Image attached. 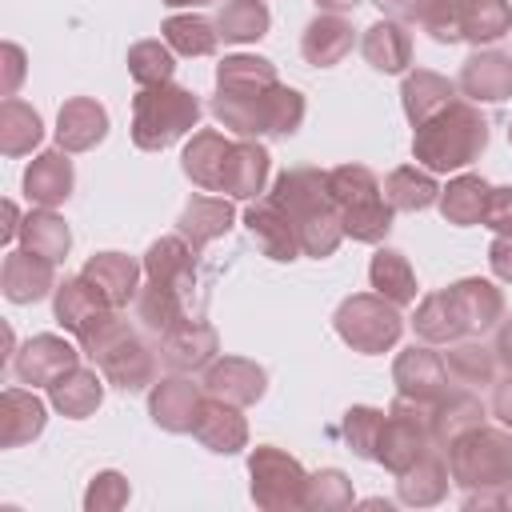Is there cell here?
I'll list each match as a JSON object with an SVG mask.
<instances>
[{
  "label": "cell",
  "instance_id": "obj_1",
  "mask_svg": "<svg viewBox=\"0 0 512 512\" xmlns=\"http://www.w3.org/2000/svg\"><path fill=\"white\" fill-rule=\"evenodd\" d=\"M268 196L292 216L304 256L324 260V256H332L340 248L344 224H340V212H336V204L328 196V172L324 168H312V164L284 168Z\"/></svg>",
  "mask_w": 512,
  "mask_h": 512
},
{
  "label": "cell",
  "instance_id": "obj_2",
  "mask_svg": "<svg viewBox=\"0 0 512 512\" xmlns=\"http://www.w3.org/2000/svg\"><path fill=\"white\" fill-rule=\"evenodd\" d=\"M488 148V116L472 100H452L412 132V156L428 172H460Z\"/></svg>",
  "mask_w": 512,
  "mask_h": 512
},
{
  "label": "cell",
  "instance_id": "obj_3",
  "mask_svg": "<svg viewBox=\"0 0 512 512\" xmlns=\"http://www.w3.org/2000/svg\"><path fill=\"white\" fill-rule=\"evenodd\" d=\"M84 356L104 372V380L120 392H144L156 384V348L112 308L104 320L92 324L88 336L76 340Z\"/></svg>",
  "mask_w": 512,
  "mask_h": 512
},
{
  "label": "cell",
  "instance_id": "obj_4",
  "mask_svg": "<svg viewBox=\"0 0 512 512\" xmlns=\"http://www.w3.org/2000/svg\"><path fill=\"white\" fill-rule=\"evenodd\" d=\"M200 96L184 84H156L132 96V144L140 152H164L200 124Z\"/></svg>",
  "mask_w": 512,
  "mask_h": 512
},
{
  "label": "cell",
  "instance_id": "obj_5",
  "mask_svg": "<svg viewBox=\"0 0 512 512\" xmlns=\"http://www.w3.org/2000/svg\"><path fill=\"white\" fill-rule=\"evenodd\" d=\"M328 196L340 212L344 236L360 244H380L392 232L396 208L384 200V184L364 164H340L328 172Z\"/></svg>",
  "mask_w": 512,
  "mask_h": 512
},
{
  "label": "cell",
  "instance_id": "obj_6",
  "mask_svg": "<svg viewBox=\"0 0 512 512\" xmlns=\"http://www.w3.org/2000/svg\"><path fill=\"white\" fill-rule=\"evenodd\" d=\"M448 472L460 492H500L512 484V432L476 424L456 436L448 448Z\"/></svg>",
  "mask_w": 512,
  "mask_h": 512
},
{
  "label": "cell",
  "instance_id": "obj_7",
  "mask_svg": "<svg viewBox=\"0 0 512 512\" xmlns=\"http://www.w3.org/2000/svg\"><path fill=\"white\" fill-rule=\"evenodd\" d=\"M208 108L224 128H232L236 136H248V140H256V136H292L304 124V112H308L304 92H296L288 84H276L264 96H224V92H216Z\"/></svg>",
  "mask_w": 512,
  "mask_h": 512
},
{
  "label": "cell",
  "instance_id": "obj_8",
  "mask_svg": "<svg viewBox=\"0 0 512 512\" xmlns=\"http://www.w3.org/2000/svg\"><path fill=\"white\" fill-rule=\"evenodd\" d=\"M424 32L436 44H496L512 32V4L508 0H428L420 16Z\"/></svg>",
  "mask_w": 512,
  "mask_h": 512
},
{
  "label": "cell",
  "instance_id": "obj_9",
  "mask_svg": "<svg viewBox=\"0 0 512 512\" xmlns=\"http://www.w3.org/2000/svg\"><path fill=\"white\" fill-rule=\"evenodd\" d=\"M332 328L352 352L380 356V352L396 348V340L404 332V316H400V304L384 300L380 292H356V296L340 300Z\"/></svg>",
  "mask_w": 512,
  "mask_h": 512
},
{
  "label": "cell",
  "instance_id": "obj_10",
  "mask_svg": "<svg viewBox=\"0 0 512 512\" xmlns=\"http://www.w3.org/2000/svg\"><path fill=\"white\" fill-rule=\"evenodd\" d=\"M308 476L296 456H288L276 444H256L248 452V492L252 504L264 512H296L308 500Z\"/></svg>",
  "mask_w": 512,
  "mask_h": 512
},
{
  "label": "cell",
  "instance_id": "obj_11",
  "mask_svg": "<svg viewBox=\"0 0 512 512\" xmlns=\"http://www.w3.org/2000/svg\"><path fill=\"white\" fill-rule=\"evenodd\" d=\"M432 448V432H428V404L408 400L396 392V400L384 412V428L376 440V464H384L392 476L408 472L424 452Z\"/></svg>",
  "mask_w": 512,
  "mask_h": 512
},
{
  "label": "cell",
  "instance_id": "obj_12",
  "mask_svg": "<svg viewBox=\"0 0 512 512\" xmlns=\"http://www.w3.org/2000/svg\"><path fill=\"white\" fill-rule=\"evenodd\" d=\"M84 348H76L72 340L56 336V332H40L32 340H24L12 356V372L20 384H32V388H52L60 376H68L76 364H80Z\"/></svg>",
  "mask_w": 512,
  "mask_h": 512
},
{
  "label": "cell",
  "instance_id": "obj_13",
  "mask_svg": "<svg viewBox=\"0 0 512 512\" xmlns=\"http://www.w3.org/2000/svg\"><path fill=\"white\" fill-rule=\"evenodd\" d=\"M244 228L248 236L256 240V248L276 260V264H292L296 256H304L300 248V232L292 224V216L272 200V196H256L248 208H244Z\"/></svg>",
  "mask_w": 512,
  "mask_h": 512
},
{
  "label": "cell",
  "instance_id": "obj_14",
  "mask_svg": "<svg viewBox=\"0 0 512 512\" xmlns=\"http://www.w3.org/2000/svg\"><path fill=\"white\" fill-rule=\"evenodd\" d=\"M220 352V332L208 324V320H176L164 336H160V360L172 368V372H204Z\"/></svg>",
  "mask_w": 512,
  "mask_h": 512
},
{
  "label": "cell",
  "instance_id": "obj_15",
  "mask_svg": "<svg viewBox=\"0 0 512 512\" xmlns=\"http://www.w3.org/2000/svg\"><path fill=\"white\" fill-rule=\"evenodd\" d=\"M200 400H204V384H192L188 372H172L148 388V416L156 428L180 436V432H192Z\"/></svg>",
  "mask_w": 512,
  "mask_h": 512
},
{
  "label": "cell",
  "instance_id": "obj_16",
  "mask_svg": "<svg viewBox=\"0 0 512 512\" xmlns=\"http://www.w3.org/2000/svg\"><path fill=\"white\" fill-rule=\"evenodd\" d=\"M112 312L108 296L88 280V276H64L52 292V316L64 332H72V340L88 336L96 320H104Z\"/></svg>",
  "mask_w": 512,
  "mask_h": 512
},
{
  "label": "cell",
  "instance_id": "obj_17",
  "mask_svg": "<svg viewBox=\"0 0 512 512\" xmlns=\"http://www.w3.org/2000/svg\"><path fill=\"white\" fill-rule=\"evenodd\" d=\"M448 364L440 352H432V344H412L396 356L392 364V384L400 396L408 400H420V404H432L444 388H448Z\"/></svg>",
  "mask_w": 512,
  "mask_h": 512
},
{
  "label": "cell",
  "instance_id": "obj_18",
  "mask_svg": "<svg viewBox=\"0 0 512 512\" xmlns=\"http://www.w3.org/2000/svg\"><path fill=\"white\" fill-rule=\"evenodd\" d=\"M456 88L472 104H504L512 100V56L496 48H480L464 60Z\"/></svg>",
  "mask_w": 512,
  "mask_h": 512
},
{
  "label": "cell",
  "instance_id": "obj_19",
  "mask_svg": "<svg viewBox=\"0 0 512 512\" xmlns=\"http://www.w3.org/2000/svg\"><path fill=\"white\" fill-rule=\"evenodd\" d=\"M204 392L208 396H220L228 404H256L264 400L268 392V372L256 364V360H244V356H216L208 368H204Z\"/></svg>",
  "mask_w": 512,
  "mask_h": 512
},
{
  "label": "cell",
  "instance_id": "obj_20",
  "mask_svg": "<svg viewBox=\"0 0 512 512\" xmlns=\"http://www.w3.org/2000/svg\"><path fill=\"white\" fill-rule=\"evenodd\" d=\"M192 436L216 456H236V452L248 448V420L240 416V404H228V400L204 392Z\"/></svg>",
  "mask_w": 512,
  "mask_h": 512
},
{
  "label": "cell",
  "instance_id": "obj_21",
  "mask_svg": "<svg viewBox=\"0 0 512 512\" xmlns=\"http://www.w3.org/2000/svg\"><path fill=\"white\" fill-rule=\"evenodd\" d=\"M488 420V408H484V400L472 392V388H444L432 404H428V432H432V444L436 448H448L456 436H464L468 428H476V424H484Z\"/></svg>",
  "mask_w": 512,
  "mask_h": 512
},
{
  "label": "cell",
  "instance_id": "obj_22",
  "mask_svg": "<svg viewBox=\"0 0 512 512\" xmlns=\"http://www.w3.org/2000/svg\"><path fill=\"white\" fill-rule=\"evenodd\" d=\"M0 288L12 304H36L56 292V264L28 248H12L0 264Z\"/></svg>",
  "mask_w": 512,
  "mask_h": 512
},
{
  "label": "cell",
  "instance_id": "obj_23",
  "mask_svg": "<svg viewBox=\"0 0 512 512\" xmlns=\"http://www.w3.org/2000/svg\"><path fill=\"white\" fill-rule=\"evenodd\" d=\"M28 204L36 208H56L72 196L76 188V172H72V160L64 148H48L40 156H32V164L24 168V180H20Z\"/></svg>",
  "mask_w": 512,
  "mask_h": 512
},
{
  "label": "cell",
  "instance_id": "obj_24",
  "mask_svg": "<svg viewBox=\"0 0 512 512\" xmlns=\"http://www.w3.org/2000/svg\"><path fill=\"white\" fill-rule=\"evenodd\" d=\"M108 136V108L92 96H72L56 112V148L88 152Z\"/></svg>",
  "mask_w": 512,
  "mask_h": 512
},
{
  "label": "cell",
  "instance_id": "obj_25",
  "mask_svg": "<svg viewBox=\"0 0 512 512\" xmlns=\"http://www.w3.org/2000/svg\"><path fill=\"white\" fill-rule=\"evenodd\" d=\"M228 152H232V140H228L224 132H216V128H200V132H192V140L184 144V152H180V168H184V176H188L200 192H220Z\"/></svg>",
  "mask_w": 512,
  "mask_h": 512
},
{
  "label": "cell",
  "instance_id": "obj_26",
  "mask_svg": "<svg viewBox=\"0 0 512 512\" xmlns=\"http://www.w3.org/2000/svg\"><path fill=\"white\" fill-rule=\"evenodd\" d=\"M196 248L176 232V236H160L148 244L144 252V276L152 284H164V288H176V292H188L196 284Z\"/></svg>",
  "mask_w": 512,
  "mask_h": 512
},
{
  "label": "cell",
  "instance_id": "obj_27",
  "mask_svg": "<svg viewBox=\"0 0 512 512\" xmlns=\"http://www.w3.org/2000/svg\"><path fill=\"white\" fill-rule=\"evenodd\" d=\"M448 484H452L448 456H444V448L432 444L408 472L396 476V496L408 508H432V504H440L448 496Z\"/></svg>",
  "mask_w": 512,
  "mask_h": 512
},
{
  "label": "cell",
  "instance_id": "obj_28",
  "mask_svg": "<svg viewBox=\"0 0 512 512\" xmlns=\"http://www.w3.org/2000/svg\"><path fill=\"white\" fill-rule=\"evenodd\" d=\"M352 40H356V32H352V20H344V12H320L304 24L300 56L312 68H332L352 52Z\"/></svg>",
  "mask_w": 512,
  "mask_h": 512
},
{
  "label": "cell",
  "instance_id": "obj_29",
  "mask_svg": "<svg viewBox=\"0 0 512 512\" xmlns=\"http://www.w3.org/2000/svg\"><path fill=\"white\" fill-rule=\"evenodd\" d=\"M268 168H272V156L264 144L256 140H232V152H228V164H224V184L220 192H228L232 200H256L268 184Z\"/></svg>",
  "mask_w": 512,
  "mask_h": 512
},
{
  "label": "cell",
  "instance_id": "obj_30",
  "mask_svg": "<svg viewBox=\"0 0 512 512\" xmlns=\"http://www.w3.org/2000/svg\"><path fill=\"white\" fill-rule=\"evenodd\" d=\"M456 84L432 68H416V72H404V84H400V104H404V116L412 128H420L424 120H432L436 112H444L452 100H456Z\"/></svg>",
  "mask_w": 512,
  "mask_h": 512
},
{
  "label": "cell",
  "instance_id": "obj_31",
  "mask_svg": "<svg viewBox=\"0 0 512 512\" xmlns=\"http://www.w3.org/2000/svg\"><path fill=\"white\" fill-rule=\"evenodd\" d=\"M140 272H144V264H136L128 252H96V256H88L84 268H80V276H88V280L108 296L112 308H124L128 300H136V292H140Z\"/></svg>",
  "mask_w": 512,
  "mask_h": 512
},
{
  "label": "cell",
  "instance_id": "obj_32",
  "mask_svg": "<svg viewBox=\"0 0 512 512\" xmlns=\"http://www.w3.org/2000/svg\"><path fill=\"white\" fill-rule=\"evenodd\" d=\"M48 424V408L28 388H4L0 396V448H20L36 440Z\"/></svg>",
  "mask_w": 512,
  "mask_h": 512
},
{
  "label": "cell",
  "instance_id": "obj_33",
  "mask_svg": "<svg viewBox=\"0 0 512 512\" xmlns=\"http://www.w3.org/2000/svg\"><path fill=\"white\" fill-rule=\"evenodd\" d=\"M360 52H364V60H368L376 72L396 76V72H404V68L412 64V32H408V24L384 16V20H376L372 28H364Z\"/></svg>",
  "mask_w": 512,
  "mask_h": 512
},
{
  "label": "cell",
  "instance_id": "obj_34",
  "mask_svg": "<svg viewBox=\"0 0 512 512\" xmlns=\"http://www.w3.org/2000/svg\"><path fill=\"white\" fill-rule=\"evenodd\" d=\"M276 84H280V76L268 56L232 52L216 64V92H224V96H264Z\"/></svg>",
  "mask_w": 512,
  "mask_h": 512
},
{
  "label": "cell",
  "instance_id": "obj_35",
  "mask_svg": "<svg viewBox=\"0 0 512 512\" xmlns=\"http://www.w3.org/2000/svg\"><path fill=\"white\" fill-rule=\"evenodd\" d=\"M232 220H236L232 200H224V196H192V200L180 208L176 232H180L196 252H204L212 240H220V236L232 228Z\"/></svg>",
  "mask_w": 512,
  "mask_h": 512
},
{
  "label": "cell",
  "instance_id": "obj_36",
  "mask_svg": "<svg viewBox=\"0 0 512 512\" xmlns=\"http://www.w3.org/2000/svg\"><path fill=\"white\" fill-rule=\"evenodd\" d=\"M464 324H468V336H484L488 328H496L504 320V292L492 284V280H480V276H464L456 284H448Z\"/></svg>",
  "mask_w": 512,
  "mask_h": 512
},
{
  "label": "cell",
  "instance_id": "obj_37",
  "mask_svg": "<svg viewBox=\"0 0 512 512\" xmlns=\"http://www.w3.org/2000/svg\"><path fill=\"white\" fill-rule=\"evenodd\" d=\"M412 332L424 344H456V340L468 336V324H464V316H460V308H456L448 288L420 296V304L412 312Z\"/></svg>",
  "mask_w": 512,
  "mask_h": 512
},
{
  "label": "cell",
  "instance_id": "obj_38",
  "mask_svg": "<svg viewBox=\"0 0 512 512\" xmlns=\"http://www.w3.org/2000/svg\"><path fill=\"white\" fill-rule=\"evenodd\" d=\"M104 372L100 368H72L68 376H60L52 388H48V404L60 412V416H68V420H84V416H92L100 404H104Z\"/></svg>",
  "mask_w": 512,
  "mask_h": 512
},
{
  "label": "cell",
  "instance_id": "obj_39",
  "mask_svg": "<svg viewBox=\"0 0 512 512\" xmlns=\"http://www.w3.org/2000/svg\"><path fill=\"white\" fill-rule=\"evenodd\" d=\"M488 196H492V184L476 172H460L448 180V188H440V216L456 228H472V224H484V212H488Z\"/></svg>",
  "mask_w": 512,
  "mask_h": 512
},
{
  "label": "cell",
  "instance_id": "obj_40",
  "mask_svg": "<svg viewBox=\"0 0 512 512\" xmlns=\"http://www.w3.org/2000/svg\"><path fill=\"white\" fill-rule=\"evenodd\" d=\"M20 248L60 264L72 248V232L64 224V216H56V208H32L24 220H20Z\"/></svg>",
  "mask_w": 512,
  "mask_h": 512
},
{
  "label": "cell",
  "instance_id": "obj_41",
  "mask_svg": "<svg viewBox=\"0 0 512 512\" xmlns=\"http://www.w3.org/2000/svg\"><path fill=\"white\" fill-rule=\"evenodd\" d=\"M384 200L396 208V212H424L440 200V184L428 168H416V164H404V168H392L384 176Z\"/></svg>",
  "mask_w": 512,
  "mask_h": 512
},
{
  "label": "cell",
  "instance_id": "obj_42",
  "mask_svg": "<svg viewBox=\"0 0 512 512\" xmlns=\"http://www.w3.org/2000/svg\"><path fill=\"white\" fill-rule=\"evenodd\" d=\"M368 284H372V292H380L384 300H392L400 308L416 304V272H412L408 256L396 248H376L372 264H368Z\"/></svg>",
  "mask_w": 512,
  "mask_h": 512
},
{
  "label": "cell",
  "instance_id": "obj_43",
  "mask_svg": "<svg viewBox=\"0 0 512 512\" xmlns=\"http://www.w3.org/2000/svg\"><path fill=\"white\" fill-rule=\"evenodd\" d=\"M44 140V120L32 104L20 96H8L0 104V152L4 156H28Z\"/></svg>",
  "mask_w": 512,
  "mask_h": 512
},
{
  "label": "cell",
  "instance_id": "obj_44",
  "mask_svg": "<svg viewBox=\"0 0 512 512\" xmlns=\"http://www.w3.org/2000/svg\"><path fill=\"white\" fill-rule=\"evenodd\" d=\"M268 4L264 0H224L216 12V32L224 44H252L268 36Z\"/></svg>",
  "mask_w": 512,
  "mask_h": 512
},
{
  "label": "cell",
  "instance_id": "obj_45",
  "mask_svg": "<svg viewBox=\"0 0 512 512\" xmlns=\"http://www.w3.org/2000/svg\"><path fill=\"white\" fill-rule=\"evenodd\" d=\"M444 364H448V376L456 384H464V388H488V384H496V368H500L496 352L484 348V344H476V340H468V336L456 340V344H448Z\"/></svg>",
  "mask_w": 512,
  "mask_h": 512
},
{
  "label": "cell",
  "instance_id": "obj_46",
  "mask_svg": "<svg viewBox=\"0 0 512 512\" xmlns=\"http://www.w3.org/2000/svg\"><path fill=\"white\" fill-rule=\"evenodd\" d=\"M160 32H164V44H168L176 56H212L216 44H220L216 20L196 16V12H188V16H168V20L160 24Z\"/></svg>",
  "mask_w": 512,
  "mask_h": 512
},
{
  "label": "cell",
  "instance_id": "obj_47",
  "mask_svg": "<svg viewBox=\"0 0 512 512\" xmlns=\"http://www.w3.org/2000/svg\"><path fill=\"white\" fill-rule=\"evenodd\" d=\"M136 320H140L148 332L164 336L176 320H184V292L148 280V284L136 292Z\"/></svg>",
  "mask_w": 512,
  "mask_h": 512
},
{
  "label": "cell",
  "instance_id": "obj_48",
  "mask_svg": "<svg viewBox=\"0 0 512 512\" xmlns=\"http://www.w3.org/2000/svg\"><path fill=\"white\" fill-rule=\"evenodd\" d=\"M176 72V52L164 44V40H136L128 48V76L140 84V88H156V84H168Z\"/></svg>",
  "mask_w": 512,
  "mask_h": 512
},
{
  "label": "cell",
  "instance_id": "obj_49",
  "mask_svg": "<svg viewBox=\"0 0 512 512\" xmlns=\"http://www.w3.org/2000/svg\"><path fill=\"white\" fill-rule=\"evenodd\" d=\"M380 428H384V412L372 408V404H352L340 420V432H344V444L360 456V460H372L376 456V440H380Z\"/></svg>",
  "mask_w": 512,
  "mask_h": 512
},
{
  "label": "cell",
  "instance_id": "obj_50",
  "mask_svg": "<svg viewBox=\"0 0 512 512\" xmlns=\"http://www.w3.org/2000/svg\"><path fill=\"white\" fill-rule=\"evenodd\" d=\"M352 500H356L352 480L340 468H320V472L308 476L304 508H312V512H344V508H352Z\"/></svg>",
  "mask_w": 512,
  "mask_h": 512
},
{
  "label": "cell",
  "instance_id": "obj_51",
  "mask_svg": "<svg viewBox=\"0 0 512 512\" xmlns=\"http://www.w3.org/2000/svg\"><path fill=\"white\" fill-rule=\"evenodd\" d=\"M128 496H132L128 480L108 468V472H96V476H92V484H88V492H84V508H88V512H116V508L128 504Z\"/></svg>",
  "mask_w": 512,
  "mask_h": 512
},
{
  "label": "cell",
  "instance_id": "obj_52",
  "mask_svg": "<svg viewBox=\"0 0 512 512\" xmlns=\"http://www.w3.org/2000/svg\"><path fill=\"white\" fill-rule=\"evenodd\" d=\"M484 228H492V232H512V184L492 188L488 212H484Z\"/></svg>",
  "mask_w": 512,
  "mask_h": 512
},
{
  "label": "cell",
  "instance_id": "obj_53",
  "mask_svg": "<svg viewBox=\"0 0 512 512\" xmlns=\"http://www.w3.org/2000/svg\"><path fill=\"white\" fill-rule=\"evenodd\" d=\"M488 268L496 280L512 284V232H496V240L488 244Z\"/></svg>",
  "mask_w": 512,
  "mask_h": 512
},
{
  "label": "cell",
  "instance_id": "obj_54",
  "mask_svg": "<svg viewBox=\"0 0 512 512\" xmlns=\"http://www.w3.org/2000/svg\"><path fill=\"white\" fill-rule=\"evenodd\" d=\"M388 20H400V24H416L428 8V0H372Z\"/></svg>",
  "mask_w": 512,
  "mask_h": 512
},
{
  "label": "cell",
  "instance_id": "obj_55",
  "mask_svg": "<svg viewBox=\"0 0 512 512\" xmlns=\"http://www.w3.org/2000/svg\"><path fill=\"white\" fill-rule=\"evenodd\" d=\"M492 416L512 432V372L492 384Z\"/></svg>",
  "mask_w": 512,
  "mask_h": 512
},
{
  "label": "cell",
  "instance_id": "obj_56",
  "mask_svg": "<svg viewBox=\"0 0 512 512\" xmlns=\"http://www.w3.org/2000/svg\"><path fill=\"white\" fill-rule=\"evenodd\" d=\"M20 80H24V48L4 44V96H12Z\"/></svg>",
  "mask_w": 512,
  "mask_h": 512
},
{
  "label": "cell",
  "instance_id": "obj_57",
  "mask_svg": "<svg viewBox=\"0 0 512 512\" xmlns=\"http://www.w3.org/2000/svg\"><path fill=\"white\" fill-rule=\"evenodd\" d=\"M492 352H496L500 368L512 372V316H504V320L496 324V344H492Z\"/></svg>",
  "mask_w": 512,
  "mask_h": 512
},
{
  "label": "cell",
  "instance_id": "obj_58",
  "mask_svg": "<svg viewBox=\"0 0 512 512\" xmlns=\"http://www.w3.org/2000/svg\"><path fill=\"white\" fill-rule=\"evenodd\" d=\"M4 220H8V224H4V228H0V240H4V244H8V240H12V236H20V220H24V216H20V212H16V204H12V200H8V204H4Z\"/></svg>",
  "mask_w": 512,
  "mask_h": 512
},
{
  "label": "cell",
  "instance_id": "obj_59",
  "mask_svg": "<svg viewBox=\"0 0 512 512\" xmlns=\"http://www.w3.org/2000/svg\"><path fill=\"white\" fill-rule=\"evenodd\" d=\"M360 0H316V8L320 12H352Z\"/></svg>",
  "mask_w": 512,
  "mask_h": 512
},
{
  "label": "cell",
  "instance_id": "obj_60",
  "mask_svg": "<svg viewBox=\"0 0 512 512\" xmlns=\"http://www.w3.org/2000/svg\"><path fill=\"white\" fill-rule=\"evenodd\" d=\"M160 4H168V8H204L212 0H160Z\"/></svg>",
  "mask_w": 512,
  "mask_h": 512
},
{
  "label": "cell",
  "instance_id": "obj_61",
  "mask_svg": "<svg viewBox=\"0 0 512 512\" xmlns=\"http://www.w3.org/2000/svg\"><path fill=\"white\" fill-rule=\"evenodd\" d=\"M500 508H508V512H512V484H504V488H500Z\"/></svg>",
  "mask_w": 512,
  "mask_h": 512
},
{
  "label": "cell",
  "instance_id": "obj_62",
  "mask_svg": "<svg viewBox=\"0 0 512 512\" xmlns=\"http://www.w3.org/2000/svg\"><path fill=\"white\" fill-rule=\"evenodd\" d=\"M508 144H512V128H508Z\"/></svg>",
  "mask_w": 512,
  "mask_h": 512
}]
</instances>
